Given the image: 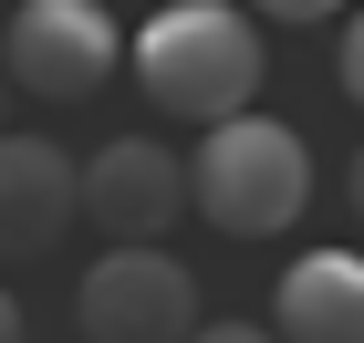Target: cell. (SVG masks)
Returning <instances> with one entry per match:
<instances>
[{"label": "cell", "mask_w": 364, "mask_h": 343, "mask_svg": "<svg viewBox=\"0 0 364 343\" xmlns=\"http://www.w3.org/2000/svg\"><path fill=\"white\" fill-rule=\"evenodd\" d=\"M333 73H343V94H354V104H364V11H354V21H343V42H333Z\"/></svg>", "instance_id": "obj_9"}, {"label": "cell", "mask_w": 364, "mask_h": 343, "mask_svg": "<svg viewBox=\"0 0 364 343\" xmlns=\"http://www.w3.org/2000/svg\"><path fill=\"white\" fill-rule=\"evenodd\" d=\"M84 219L114 250H167V229L188 219V156H167L156 136H114L84 156Z\"/></svg>", "instance_id": "obj_5"}, {"label": "cell", "mask_w": 364, "mask_h": 343, "mask_svg": "<svg viewBox=\"0 0 364 343\" xmlns=\"http://www.w3.org/2000/svg\"><path fill=\"white\" fill-rule=\"evenodd\" d=\"M0 136H11V73H0Z\"/></svg>", "instance_id": "obj_13"}, {"label": "cell", "mask_w": 364, "mask_h": 343, "mask_svg": "<svg viewBox=\"0 0 364 343\" xmlns=\"http://www.w3.org/2000/svg\"><path fill=\"white\" fill-rule=\"evenodd\" d=\"M188 208L219 239H281V229L312 208V156L281 114H229L208 125L188 156Z\"/></svg>", "instance_id": "obj_2"}, {"label": "cell", "mask_w": 364, "mask_h": 343, "mask_svg": "<svg viewBox=\"0 0 364 343\" xmlns=\"http://www.w3.org/2000/svg\"><path fill=\"white\" fill-rule=\"evenodd\" d=\"M240 11H250V21H333V11H343V0H240Z\"/></svg>", "instance_id": "obj_8"}, {"label": "cell", "mask_w": 364, "mask_h": 343, "mask_svg": "<svg viewBox=\"0 0 364 343\" xmlns=\"http://www.w3.org/2000/svg\"><path fill=\"white\" fill-rule=\"evenodd\" d=\"M0 343H21V302H11V291H0Z\"/></svg>", "instance_id": "obj_11"}, {"label": "cell", "mask_w": 364, "mask_h": 343, "mask_svg": "<svg viewBox=\"0 0 364 343\" xmlns=\"http://www.w3.org/2000/svg\"><path fill=\"white\" fill-rule=\"evenodd\" d=\"M114 62H125V31L105 0H11V21H0V73L31 104H94Z\"/></svg>", "instance_id": "obj_3"}, {"label": "cell", "mask_w": 364, "mask_h": 343, "mask_svg": "<svg viewBox=\"0 0 364 343\" xmlns=\"http://www.w3.org/2000/svg\"><path fill=\"white\" fill-rule=\"evenodd\" d=\"M84 219V167L53 136H0V260H42L63 250V229Z\"/></svg>", "instance_id": "obj_6"}, {"label": "cell", "mask_w": 364, "mask_h": 343, "mask_svg": "<svg viewBox=\"0 0 364 343\" xmlns=\"http://www.w3.org/2000/svg\"><path fill=\"white\" fill-rule=\"evenodd\" d=\"M343 198H354V219H364V146H354V177H343Z\"/></svg>", "instance_id": "obj_12"}, {"label": "cell", "mask_w": 364, "mask_h": 343, "mask_svg": "<svg viewBox=\"0 0 364 343\" xmlns=\"http://www.w3.org/2000/svg\"><path fill=\"white\" fill-rule=\"evenodd\" d=\"M146 11H167V0H146Z\"/></svg>", "instance_id": "obj_14"}, {"label": "cell", "mask_w": 364, "mask_h": 343, "mask_svg": "<svg viewBox=\"0 0 364 343\" xmlns=\"http://www.w3.org/2000/svg\"><path fill=\"white\" fill-rule=\"evenodd\" d=\"M281 343H364V250H302L271 281Z\"/></svg>", "instance_id": "obj_7"}, {"label": "cell", "mask_w": 364, "mask_h": 343, "mask_svg": "<svg viewBox=\"0 0 364 343\" xmlns=\"http://www.w3.org/2000/svg\"><path fill=\"white\" fill-rule=\"evenodd\" d=\"M188 343H281V333H271V322H198Z\"/></svg>", "instance_id": "obj_10"}, {"label": "cell", "mask_w": 364, "mask_h": 343, "mask_svg": "<svg viewBox=\"0 0 364 343\" xmlns=\"http://www.w3.org/2000/svg\"><path fill=\"white\" fill-rule=\"evenodd\" d=\"M136 84L156 114H177V125H229V114L260 104V73H271V42H260V21L240 11V0H167V11H146L136 31Z\"/></svg>", "instance_id": "obj_1"}, {"label": "cell", "mask_w": 364, "mask_h": 343, "mask_svg": "<svg viewBox=\"0 0 364 343\" xmlns=\"http://www.w3.org/2000/svg\"><path fill=\"white\" fill-rule=\"evenodd\" d=\"M73 322L84 343H188L198 322V271L177 250H105L73 291Z\"/></svg>", "instance_id": "obj_4"}]
</instances>
